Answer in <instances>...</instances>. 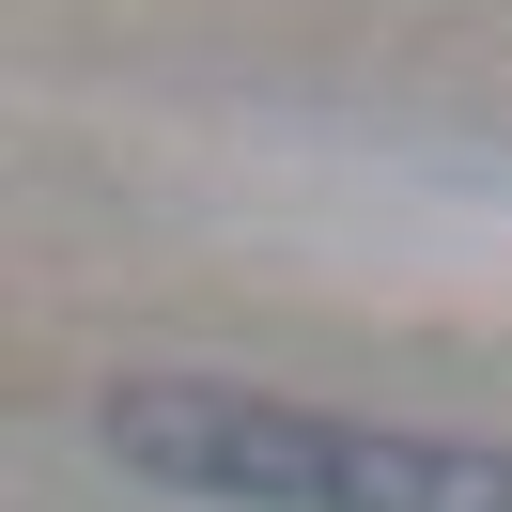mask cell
I'll return each instance as SVG.
<instances>
[{
  "instance_id": "6da1fadb",
  "label": "cell",
  "mask_w": 512,
  "mask_h": 512,
  "mask_svg": "<svg viewBox=\"0 0 512 512\" xmlns=\"http://www.w3.org/2000/svg\"><path fill=\"white\" fill-rule=\"evenodd\" d=\"M94 419L140 481L218 512H512L497 435H404V419H326L264 388H109Z\"/></svg>"
}]
</instances>
